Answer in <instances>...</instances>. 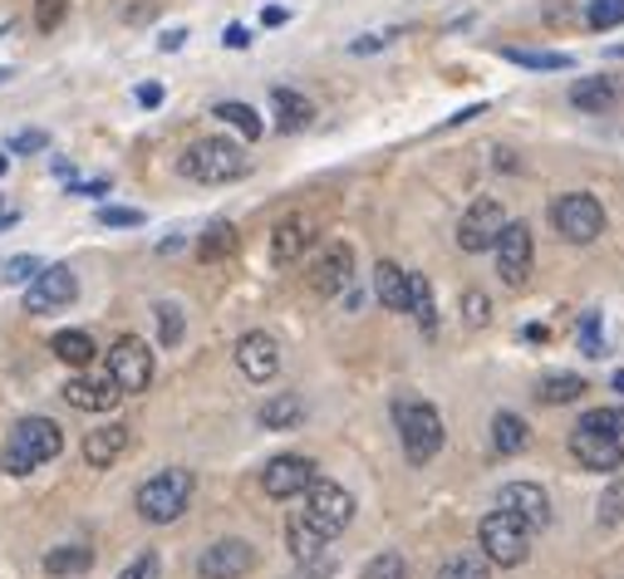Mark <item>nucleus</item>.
Listing matches in <instances>:
<instances>
[{
	"label": "nucleus",
	"mask_w": 624,
	"mask_h": 579,
	"mask_svg": "<svg viewBox=\"0 0 624 579\" xmlns=\"http://www.w3.org/2000/svg\"><path fill=\"white\" fill-rule=\"evenodd\" d=\"M393 423H399L403 457L413 467H428L442 452V413L428 399H399L393 403Z\"/></svg>",
	"instance_id": "obj_1"
},
{
	"label": "nucleus",
	"mask_w": 624,
	"mask_h": 579,
	"mask_svg": "<svg viewBox=\"0 0 624 579\" xmlns=\"http://www.w3.org/2000/svg\"><path fill=\"white\" fill-rule=\"evenodd\" d=\"M64 452V433L54 417H25L16 427V437L6 442V472L10 476H30L44 462H54Z\"/></svg>",
	"instance_id": "obj_2"
},
{
	"label": "nucleus",
	"mask_w": 624,
	"mask_h": 579,
	"mask_svg": "<svg viewBox=\"0 0 624 579\" xmlns=\"http://www.w3.org/2000/svg\"><path fill=\"white\" fill-rule=\"evenodd\" d=\"M192 486L197 482H192V472H183V467H167V472L147 476V482L139 486V516L153 520V526H173L192 502Z\"/></svg>",
	"instance_id": "obj_3"
},
{
	"label": "nucleus",
	"mask_w": 624,
	"mask_h": 579,
	"mask_svg": "<svg viewBox=\"0 0 624 579\" xmlns=\"http://www.w3.org/2000/svg\"><path fill=\"white\" fill-rule=\"evenodd\" d=\"M183 173L192 182L222 187V182L246 177V153H242V143H232V138H197L183 153Z\"/></svg>",
	"instance_id": "obj_4"
},
{
	"label": "nucleus",
	"mask_w": 624,
	"mask_h": 579,
	"mask_svg": "<svg viewBox=\"0 0 624 579\" xmlns=\"http://www.w3.org/2000/svg\"><path fill=\"white\" fill-rule=\"evenodd\" d=\"M478 545L487 555V565H502V570H516L521 560L531 555V530L521 526L512 510H487L482 526H478Z\"/></svg>",
	"instance_id": "obj_5"
},
{
	"label": "nucleus",
	"mask_w": 624,
	"mask_h": 579,
	"mask_svg": "<svg viewBox=\"0 0 624 579\" xmlns=\"http://www.w3.org/2000/svg\"><path fill=\"white\" fill-rule=\"evenodd\" d=\"M300 516L310 520V530H320L325 540H335L339 530L355 520V496H349L339 482H320V476H315V482L305 486V510Z\"/></svg>",
	"instance_id": "obj_6"
},
{
	"label": "nucleus",
	"mask_w": 624,
	"mask_h": 579,
	"mask_svg": "<svg viewBox=\"0 0 624 579\" xmlns=\"http://www.w3.org/2000/svg\"><path fill=\"white\" fill-rule=\"evenodd\" d=\"M551 226L571 246H590L600 231H605V207H600L590 192H565V197L551 201Z\"/></svg>",
	"instance_id": "obj_7"
},
{
	"label": "nucleus",
	"mask_w": 624,
	"mask_h": 579,
	"mask_svg": "<svg viewBox=\"0 0 624 579\" xmlns=\"http://www.w3.org/2000/svg\"><path fill=\"white\" fill-rule=\"evenodd\" d=\"M109 379L119 383V393H143L147 383H153V349H147L139 334L113 339V349H109Z\"/></svg>",
	"instance_id": "obj_8"
},
{
	"label": "nucleus",
	"mask_w": 624,
	"mask_h": 579,
	"mask_svg": "<svg viewBox=\"0 0 624 579\" xmlns=\"http://www.w3.org/2000/svg\"><path fill=\"white\" fill-rule=\"evenodd\" d=\"M492 251H497V276H502L507 286H526L531 260H536V236H531V226L526 221H507Z\"/></svg>",
	"instance_id": "obj_9"
},
{
	"label": "nucleus",
	"mask_w": 624,
	"mask_h": 579,
	"mask_svg": "<svg viewBox=\"0 0 624 579\" xmlns=\"http://www.w3.org/2000/svg\"><path fill=\"white\" fill-rule=\"evenodd\" d=\"M502 226H507V211H502V201L497 197H478L468 211H462V221H458V246L462 251H492L497 246V236H502Z\"/></svg>",
	"instance_id": "obj_10"
},
{
	"label": "nucleus",
	"mask_w": 624,
	"mask_h": 579,
	"mask_svg": "<svg viewBox=\"0 0 624 579\" xmlns=\"http://www.w3.org/2000/svg\"><path fill=\"white\" fill-rule=\"evenodd\" d=\"M315 482V462L300 457V452H280V457L266 462L260 472V486H266L270 502H290V496H305V486Z\"/></svg>",
	"instance_id": "obj_11"
},
{
	"label": "nucleus",
	"mask_w": 624,
	"mask_h": 579,
	"mask_svg": "<svg viewBox=\"0 0 624 579\" xmlns=\"http://www.w3.org/2000/svg\"><path fill=\"white\" fill-rule=\"evenodd\" d=\"M79 294V280L70 266H40V276L25 286V314H50L64 310Z\"/></svg>",
	"instance_id": "obj_12"
},
{
	"label": "nucleus",
	"mask_w": 624,
	"mask_h": 579,
	"mask_svg": "<svg viewBox=\"0 0 624 579\" xmlns=\"http://www.w3.org/2000/svg\"><path fill=\"white\" fill-rule=\"evenodd\" d=\"M497 506H502V510H512V516H516L526 530L551 526V496L541 492L536 482H507L502 492H497Z\"/></svg>",
	"instance_id": "obj_13"
},
{
	"label": "nucleus",
	"mask_w": 624,
	"mask_h": 579,
	"mask_svg": "<svg viewBox=\"0 0 624 579\" xmlns=\"http://www.w3.org/2000/svg\"><path fill=\"white\" fill-rule=\"evenodd\" d=\"M252 565H256V550L246 540H217L197 555L202 579H242V575H252Z\"/></svg>",
	"instance_id": "obj_14"
},
{
	"label": "nucleus",
	"mask_w": 624,
	"mask_h": 579,
	"mask_svg": "<svg viewBox=\"0 0 624 579\" xmlns=\"http://www.w3.org/2000/svg\"><path fill=\"white\" fill-rule=\"evenodd\" d=\"M236 369L252 383H266L280 373V344L266 334V329H252V334L236 339Z\"/></svg>",
	"instance_id": "obj_15"
},
{
	"label": "nucleus",
	"mask_w": 624,
	"mask_h": 579,
	"mask_svg": "<svg viewBox=\"0 0 624 579\" xmlns=\"http://www.w3.org/2000/svg\"><path fill=\"white\" fill-rule=\"evenodd\" d=\"M571 457L581 462L585 472H620L624 467V437H600L575 427L571 433Z\"/></svg>",
	"instance_id": "obj_16"
},
{
	"label": "nucleus",
	"mask_w": 624,
	"mask_h": 579,
	"mask_svg": "<svg viewBox=\"0 0 624 579\" xmlns=\"http://www.w3.org/2000/svg\"><path fill=\"white\" fill-rule=\"evenodd\" d=\"M355 280V251H349L345 241H335V246H325L320 260L310 266V286L315 294H339Z\"/></svg>",
	"instance_id": "obj_17"
},
{
	"label": "nucleus",
	"mask_w": 624,
	"mask_h": 579,
	"mask_svg": "<svg viewBox=\"0 0 624 579\" xmlns=\"http://www.w3.org/2000/svg\"><path fill=\"white\" fill-rule=\"evenodd\" d=\"M119 383L109 379V373H99V379H70L64 383V403L79 407V413H113V403H119Z\"/></svg>",
	"instance_id": "obj_18"
},
{
	"label": "nucleus",
	"mask_w": 624,
	"mask_h": 579,
	"mask_svg": "<svg viewBox=\"0 0 624 579\" xmlns=\"http://www.w3.org/2000/svg\"><path fill=\"white\" fill-rule=\"evenodd\" d=\"M310 246H315V221L310 217H286L276 231H270V256H276V266H295Z\"/></svg>",
	"instance_id": "obj_19"
},
{
	"label": "nucleus",
	"mask_w": 624,
	"mask_h": 579,
	"mask_svg": "<svg viewBox=\"0 0 624 579\" xmlns=\"http://www.w3.org/2000/svg\"><path fill=\"white\" fill-rule=\"evenodd\" d=\"M129 452V427L123 423H104L94 433H84V462L89 467H113V462Z\"/></svg>",
	"instance_id": "obj_20"
},
{
	"label": "nucleus",
	"mask_w": 624,
	"mask_h": 579,
	"mask_svg": "<svg viewBox=\"0 0 624 579\" xmlns=\"http://www.w3.org/2000/svg\"><path fill=\"white\" fill-rule=\"evenodd\" d=\"M571 104L581 113H610L620 104V84H615V79H605V74L575 79V84H571Z\"/></svg>",
	"instance_id": "obj_21"
},
{
	"label": "nucleus",
	"mask_w": 624,
	"mask_h": 579,
	"mask_svg": "<svg viewBox=\"0 0 624 579\" xmlns=\"http://www.w3.org/2000/svg\"><path fill=\"white\" fill-rule=\"evenodd\" d=\"M305 423V399L300 393H276V399L260 403V427L266 433H290Z\"/></svg>",
	"instance_id": "obj_22"
},
{
	"label": "nucleus",
	"mask_w": 624,
	"mask_h": 579,
	"mask_svg": "<svg viewBox=\"0 0 624 579\" xmlns=\"http://www.w3.org/2000/svg\"><path fill=\"white\" fill-rule=\"evenodd\" d=\"M270 108H276V128L280 133H300L315 118V104L295 89H270Z\"/></svg>",
	"instance_id": "obj_23"
},
{
	"label": "nucleus",
	"mask_w": 624,
	"mask_h": 579,
	"mask_svg": "<svg viewBox=\"0 0 624 579\" xmlns=\"http://www.w3.org/2000/svg\"><path fill=\"white\" fill-rule=\"evenodd\" d=\"M50 349H54V359H60V363H70V369H89V363L99 359L94 339H89L84 329H60V334L50 339Z\"/></svg>",
	"instance_id": "obj_24"
},
{
	"label": "nucleus",
	"mask_w": 624,
	"mask_h": 579,
	"mask_svg": "<svg viewBox=\"0 0 624 579\" xmlns=\"http://www.w3.org/2000/svg\"><path fill=\"white\" fill-rule=\"evenodd\" d=\"M374 294H379L389 310H408V270H399L393 260H379L374 266Z\"/></svg>",
	"instance_id": "obj_25"
},
{
	"label": "nucleus",
	"mask_w": 624,
	"mask_h": 579,
	"mask_svg": "<svg viewBox=\"0 0 624 579\" xmlns=\"http://www.w3.org/2000/svg\"><path fill=\"white\" fill-rule=\"evenodd\" d=\"M286 545H290V555L300 565H315V560H320V550H325V536H320V530H310V520L295 510V516L286 520Z\"/></svg>",
	"instance_id": "obj_26"
},
{
	"label": "nucleus",
	"mask_w": 624,
	"mask_h": 579,
	"mask_svg": "<svg viewBox=\"0 0 624 579\" xmlns=\"http://www.w3.org/2000/svg\"><path fill=\"white\" fill-rule=\"evenodd\" d=\"M89 565H94V550H89V545H54V550L44 555V575H60V579L84 575Z\"/></svg>",
	"instance_id": "obj_27"
},
{
	"label": "nucleus",
	"mask_w": 624,
	"mask_h": 579,
	"mask_svg": "<svg viewBox=\"0 0 624 579\" xmlns=\"http://www.w3.org/2000/svg\"><path fill=\"white\" fill-rule=\"evenodd\" d=\"M433 579H492V565H487L482 550H452Z\"/></svg>",
	"instance_id": "obj_28"
},
{
	"label": "nucleus",
	"mask_w": 624,
	"mask_h": 579,
	"mask_svg": "<svg viewBox=\"0 0 624 579\" xmlns=\"http://www.w3.org/2000/svg\"><path fill=\"white\" fill-rule=\"evenodd\" d=\"M526 442H531V433H526V423H521L516 413H497V417H492V447L502 452V457H516V452H526Z\"/></svg>",
	"instance_id": "obj_29"
},
{
	"label": "nucleus",
	"mask_w": 624,
	"mask_h": 579,
	"mask_svg": "<svg viewBox=\"0 0 624 579\" xmlns=\"http://www.w3.org/2000/svg\"><path fill=\"white\" fill-rule=\"evenodd\" d=\"M403 314H413L418 324L433 334V324H438V304H433V286H428V276H408V310Z\"/></svg>",
	"instance_id": "obj_30"
},
{
	"label": "nucleus",
	"mask_w": 624,
	"mask_h": 579,
	"mask_svg": "<svg viewBox=\"0 0 624 579\" xmlns=\"http://www.w3.org/2000/svg\"><path fill=\"white\" fill-rule=\"evenodd\" d=\"M232 251H236V226L232 221H217V226H207V231H202V241H197L202 260H226Z\"/></svg>",
	"instance_id": "obj_31"
},
{
	"label": "nucleus",
	"mask_w": 624,
	"mask_h": 579,
	"mask_svg": "<svg viewBox=\"0 0 624 579\" xmlns=\"http://www.w3.org/2000/svg\"><path fill=\"white\" fill-rule=\"evenodd\" d=\"M217 118H222V123H232V128L242 133L246 143H256L260 133H266V123L256 118V108H252V104H217Z\"/></svg>",
	"instance_id": "obj_32"
},
{
	"label": "nucleus",
	"mask_w": 624,
	"mask_h": 579,
	"mask_svg": "<svg viewBox=\"0 0 624 579\" xmlns=\"http://www.w3.org/2000/svg\"><path fill=\"white\" fill-rule=\"evenodd\" d=\"M581 393H585L581 373H551V379H541V399L546 403H575Z\"/></svg>",
	"instance_id": "obj_33"
},
{
	"label": "nucleus",
	"mask_w": 624,
	"mask_h": 579,
	"mask_svg": "<svg viewBox=\"0 0 624 579\" xmlns=\"http://www.w3.org/2000/svg\"><path fill=\"white\" fill-rule=\"evenodd\" d=\"M575 427L600 433V437H624V407H595V413H585Z\"/></svg>",
	"instance_id": "obj_34"
},
{
	"label": "nucleus",
	"mask_w": 624,
	"mask_h": 579,
	"mask_svg": "<svg viewBox=\"0 0 624 579\" xmlns=\"http://www.w3.org/2000/svg\"><path fill=\"white\" fill-rule=\"evenodd\" d=\"M512 64H526V70H571V54H551V50H502Z\"/></svg>",
	"instance_id": "obj_35"
},
{
	"label": "nucleus",
	"mask_w": 624,
	"mask_h": 579,
	"mask_svg": "<svg viewBox=\"0 0 624 579\" xmlns=\"http://www.w3.org/2000/svg\"><path fill=\"white\" fill-rule=\"evenodd\" d=\"M585 20H590L595 30H615V25H624V0H590Z\"/></svg>",
	"instance_id": "obj_36"
},
{
	"label": "nucleus",
	"mask_w": 624,
	"mask_h": 579,
	"mask_svg": "<svg viewBox=\"0 0 624 579\" xmlns=\"http://www.w3.org/2000/svg\"><path fill=\"white\" fill-rule=\"evenodd\" d=\"M365 579H408V565H403V555H393V550L374 555V560L365 565Z\"/></svg>",
	"instance_id": "obj_37"
},
{
	"label": "nucleus",
	"mask_w": 624,
	"mask_h": 579,
	"mask_svg": "<svg viewBox=\"0 0 624 579\" xmlns=\"http://www.w3.org/2000/svg\"><path fill=\"white\" fill-rule=\"evenodd\" d=\"M157 339H163L167 349L183 344V310H177V304H157Z\"/></svg>",
	"instance_id": "obj_38"
},
{
	"label": "nucleus",
	"mask_w": 624,
	"mask_h": 579,
	"mask_svg": "<svg viewBox=\"0 0 624 579\" xmlns=\"http://www.w3.org/2000/svg\"><path fill=\"white\" fill-rule=\"evenodd\" d=\"M64 10H70V0H35V25L50 35V30L64 25Z\"/></svg>",
	"instance_id": "obj_39"
},
{
	"label": "nucleus",
	"mask_w": 624,
	"mask_h": 579,
	"mask_svg": "<svg viewBox=\"0 0 624 579\" xmlns=\"http://www.w3.org/2000/svg\"><path fill=\"white\" fill-rule=\"evenodd\" d=\"M157 575H163V560H157V550H143L139 560L123 565V575H119V579H157Z\"/></svg>",
	"instance_id": "obj_40"
},
{
	"label": "nucleus",
	"mask_w": 624,
	"mask_h": 579,
	"mask_svg": "<svg viewBox=\"0 0 624 579\" xmlns=\"http://www.w3.org/2000/svg\"><path fill=\"white\" fill-rule=\"evenodd\" d=\"M462 320H468L472 329L487 324V320H492V300H487V294H478V290H468V294H462Z\"/></svg>",
	"instance_id": "obj_41"
},
{
	"label": "nucleus",
	"mask_w": 624,
	"mask_h": 579,
	"mask_svg": "<svg viewBox=\"0 0 624 579\" xmlns=\"http://www.w3.org/2000/svg\"><path fill=\"white\" fill-rule=\"evenodd\" d=\"M40 276V260L35 256H16L6 270H0V280H10V286H25V280Z\"/></svg>",
	"instance_id": "obj_42"
},
{
	"label": "nucleus",
	"mask_w": 624,
	"mask_h": 579,
	"mask_svg": "<svg viewBox=\"0 0 624 579\" xmlns=\"http://www.w3.org/2000/svg\"><path fill=\"white\" fill-rule=\"evenodd\" d=\"M581 349L590 359H600V349H605V329H600V314H585L581 320Z\"/></svg>",
	"instance_id": "obj_43"
},
{
	"label": "nucleus",
	"mask_w": 624,
	"mask_h": 579,
	"mask_svg": "<svg viewBox=\"0 0 624 579\" xmlns=\"http://www.w3.org/2000/svg\"><path fill=\"white\" fill-rule=\"evenodd\" d=\"M620 516H624V482H610L605 502H600V520H605V526H615Z\"/></svg>",
	"instance_id": "obj_44"
},
{
	"label": "nucleus",
	"mask_w": 624,
	"mask_h": 579,
	"mask_svg": "<svg viewBox=\"0 0 624 579\" xmlns=\"http://www.w3.org/2000/svg\"><path fill=\"white\" fill-rule=\"evenodd\" d=\"M99 226H143V211H133V207H99Z\"/></svg>",
	"instance_id": "obj_45"
},
{
	"label": "nucleus",
	"mask_w": 624,
	"mask_h": 579,
	"mask_svg": "<svg viewBox=\"0 0 624 579\" xmlns=\"http://www.w3.org/2000/svg\"><path fill=\"white\" fill-rule=\"evenodd\" d=\"M10 147H16V153H44L50 138H44L40 128H25V133H16V138H10Z\"/></svg>",
	"instance_id": "obj_46"
},
{
	"label": "nucleus",
	"mask_w": 624,
	"mask_h": 579,
	"mask_svg": "<svg viewBox=\"0 0 624 579\" xmlns=\"http://www.w3.org/2000/svg\"><path fill=\"white\" fill-rule=\"evenodd\" d=\"M383 44H389V35H359L349 50H355V54H374V50H383Z\"/></svg>",
	"instance_id": "obj_47"
},
{
	"label": "nucleus",
	"mask_w": 624,
	"mask_h": 579,
	"mask_svg": "<svg viewBox=\"0 0 624 579\" xmlns=\"http://www.w3.org/2000/svg\"><path fill=\"white\" fill-rule=\"evenodd\" d=\"M139 104H143V108H157V104H163V84H139Z\"/></svg>",
	"instance_id": "obj_48"
},
{
	"label": "nucleus",
	"mask_w": 624,
	"mask_h": 579,
	"mask_svg": "<svg viewBox=\"0 0 624 579\" xmlns=\"http://www.w3.org/2000/svg\"><path fill=\"white\" fill-rule=\"evenodd\" d=\"M226 44H232V50H246V44H252V30H242V25H226V35H222Z\"/></svg>",
	"instance_id": "obj_49"
},
{
	"label": "nucleus",
	"mask_w": 624,
	"mask_h": 579,
	"mask_svg": "<svg viewBox=\"0 0 624 579\" xmlns=\"http://www.w3.org/2000/svg\"><path fill=\"white\" fill-rule=\"evenodd\" d=\"M74 192H84V197H104L109 182H74Z\"/></svg>",
	"instance_id": "obj_50"
},
{
	"label": "nucleus",
	"mask_w": 624,
	"mask_h": 579,
	"mask_svg": "<svg viewBox=\"0 0 624 579\" xmlns=\"http://www.w3.org/2000/svg\"><path fill=\"white\" fill-rule=\"evenodd\" d=\"M183 40H187V30H167L157 44H163V50H183Z\"/></svg>",
	"instance_id": "obj_51"
},
{
	"label": "nucleus",
	"mask_w": 624,
	"mask_h": 579,
	"mask_svg": "<svg viewBox=\"0 0 624 579\" xmlns=\"http://www.w3.org/2000/svg\"><path fill=\"white\" fill-rule=\"evenodd\" d=\"M260 20H266V25H286V10L270 6V10H260Z\"/></svg>",
	"instance_id": "obj_52"
},
{
	"label": "nucleus",
	"mask_w": 624,
	"mask_h": 579,
	"mask_svg": "<svg viewBox=\"0 0 624 579\" xmlns=\"http://www.w3.org/2000/svg\"><path fill=\"white\" fill-rule=\"evenodd\" d=\"M497 167H502V173H516V157L507 153V147H497Z\"/></svg>",
	"instance_id": "obj_53"
},
{
	"label": "nucleus",
	"mask_w": 624,
	"mask_h": 579,
	"mask_svg": "<svg viewBox=\"0 0 624 579\" xmlns=\"http://www.w3.org/2000/svg\"><path fill=\"white\" fill-rule=\"evenodd\" d=\"M6 226H16V211H0V231H6Z\"/></svg>",
	"instance_id": "obj_54"
},
{
	"label": "nucleus",
	"mask_w": 624,
	"mask_h": 579,
	"mask_svg": "<svg viewBox=\"0 0 624 579\" xmlns=\"http://www.w3.org/2000/svg\"><path fill=\"white\" fill-rule=\"evenodd\" d=\"M6 167H10V157H6V153H0V177H6Z\"/></svg>",
	"instance_id": "obj_55"
},
{
	"label": "nucleus",
	"mask_w": 624,
	"mask_h": 579,
	"mask_svg": "<svg viewBox=\"0 0 624 579\" xmlns=\"http://www.w3.org/2000/svg\"><path fill=\"white\" fill-rule=\"evenodd\" d=\"M6 79H10V70H0V84H6Z\"/></svg>",
	"instance_id": "obj_56"
},
{
	"label": "nucleus",
	"mask_w": 624,
	"mask_h": 579,
	"mask_svg": "<svg viewBox=\"0 0 624 579\" xmlns=\"http://www.w3.org/2000/svg\"><path fill=\"white\" fill-rule=\"evenodd\" d=\"M0 211H6V207H0Z\"/></svg>",
	"instance_id": "obj_57"
}]
</instances>
